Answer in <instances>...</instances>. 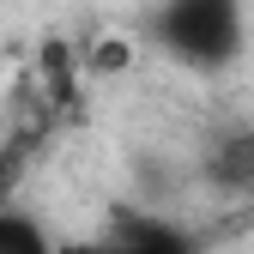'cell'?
<instances>
[{"mask_svg":"<svg viewBox=\"0 0 254 254\" xmlns=\"http://www.w3.org/2000/svg\"><path fill=\"white\" fill-rule=\"evenodd\" d=\"M61 242L43 230V218L37 212H24V206H0V254H55Z\"/></svg>","mask_w":254,"mask_h":254,"instance_id":"cell-4","label":"cell"},{"mask_svg":"<svg viewBox=\"0 0 254 254\" xmlns=\"http://www.w3.org/2000/svg\"><path fill=\"white\" fill-rule=\"evenodd\" d=\"M55 254H121V248H115L109 236H91V242H61Z\"/></svg>","mask_w":254,"mask_h":254,"instance_id":"cell-5","label":"cell"},{"mask_svg":"<svg viewBox=\"0 0 254 254\" xmlns=\"http://www.w3.org/2000/svg\"><path fill=\"white\" fill-rule=\"evenodd\" d=\"M103 236L121 248V254H200V236L176 224L164 212H139V206H115Z\"/></svg>","mask_w":254,"mask_h":254,"instance_id":"cell-3","label":"cell"},{"mask_svg":"<svg viewBox=\"0 0 254 254\" xmlns=\"http://www.w3.org/2000/svg\"><path fill=\"white\" fill-rule=\"evenodd\" d=\"M200 182L224 200H254V121H212L206 127Z\"/></svg>","mask_w":254,"mask_h":254,"instance_id":"cell-2","label":"cell"},{"mask_svg":"<svg viewBox=\"0 0 254 254\" xmlns=\"http://www.w3.org/2000/svg\"><path fill=\"white\" fill-rule=\"evenodd\" d=\"M145 37L188 73H230L248 49V0H157Z\"/></svg>","mask_w":254,"mask_h":254,"instance_id":"cell-1","label":"cell"}]
</instances>
